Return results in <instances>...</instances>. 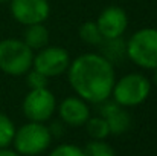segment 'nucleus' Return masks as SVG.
<instances>
[{
  "label": "nucleus",
  "instance_id": "f257e3e1",
  "mask_svg": "<svg viewBox=\"0 0 157 156\" xmlns=\"http://www.w3.org/2000/svg\"><path fill=\"white\" fill-rule=\"evenodd\" d=\"M67 70L72 89L84 101L98 104L111 95L114 69L101 54H82L70 61Z\"/></svg>",
  "mask_w": 157,
  "mask_h": 156
},
{
  "label": "nucleus",
  "instance_id": "f03ea898",
  "mask_svg": "<svg viewBox=\"0 0 157 156\" xmlns=\"http://www.w3.org/2000/svg\"><path fill=\"white\" fill-rule=\"evenodd\" d=\"M34 51L21 40L6 38L0 42V69L12 77L25 75L32 69Z\"/></svg>",
  "mask_w": 157,
  "mask_h": 156
},
{
  "label": "nucleus",
  "instance_id": "7ed1b4c3",
  "mask_svg": "<svg viewBox=\"0 0 157 156\" xmlns=\"http://www.w3.org/2000/svg\"><path fill=\"white\" fill-rule=\"evenodd\" d=\"M52 141V135L48 126L44 122H35L29 121L28 124L21 126L18 130H15L12 142L15 147V152L20 155L35 156L43 153Z\"/></svg>",
  "mask_w": 157,
  "mask_h": 156
},
{
  "label": "nucleus",
  "instance_id": "20e7f679",
  "mask_svg": "<svg viewBox=\"0 0 157 156\" xmlns=\"http://www.w3.org/2000/svg\"><path fill=\"white\" fill-rule=\"evenodd\" d=\"M127 57L144 69L157 67V29L144 28L136 31L127 42Z\"/></svg>",
  "mask_w": 157,
  "mask_h": 156
},
{
  "label": "nucleus",
  "instance_id": "39448f33",
  "mask_svg": "<svg viewBox=\"0 0 157 156\" xmlns=\"http://www.w3.org/2000/svg\"><path fill=\"white\" fill-rule=\"evenodd\" d=\"M151 92V84L140 74H128L114 81L111 95L121 107H133L142 104Z\"/></svg>",
  "mask_w": 157,
  "mask_h": 156
},
{
  "label": "nucleus",
  "instance_id": "423d86ee",
  "mask_svg": "<svg viewBox=\"0 0 157 156\" xmlns=\"http://www.w3.org/2000/svg\"><path fill=\"white\" fill-rule=\"evenodd\" d=\"M56 109L53 94L48 89H31L23 100V113L29 121L44 122L51 119Z\"/></svg>",
  "mask_w": 157,
  "mask_h": 156
},
{
  "label": "nucleus",
  "instance_id": "0eeeda50",
  "mask_svg": "<svg viewBox=\"0 0 157 156\" xmlns=\"http://www.w3.org/2000/svg\"><path fill=\"white\" fill-rule=\"evenodd\" d=\"M70 64V55L61 46H44L37 55H34L32 67L41 72L44 77H58L67 72Z\"/></svg>",
  "mask_w": 157,
  "mask_h": 156
},
{
  "label": "nucleus",
  "instance_id": "6e6552de",
  "mask_svg": "<svg viewBox=\"0 0 157 156\" xmlns=\"http://www.w3.org/2000/svg\"><path fill=\"white\" fill-rule=\"evenodd\" d=\"M11 12L18 23L29 26L44 23L49 17L51 6L48 0H11Z\"/></svg>",
  "mask_w": 157,
  "mask_h": 156
},
{
  "label": "nucleus",
  "instance_id": "1a4fd4ad",
  "mask_svg": "<svg viewBox=\"0 0 157 156\" xmlns=\"http://www.w3.org/2000/svg\"><path fill=\"white\" fill-rule=\"evenodd\" d=\"M96 25L102 38H116L122 37L128 26V17L125 11L119 6H108L99 14Z\"/></svg>",
  "mask_w": 157,
  "mask_h": 156
},
{
  "label": "nucleus",
  "instance_id": "9d476101",
  "mask_svg": "<svg viewBox=\"0 0 157 156\" xmlns=\"http://www.w3.org/2000/svg\"><path fill=\"white\" fill-rule=\"evenodd\" d=\"M58 113H59L61 121L66 122L67 126H72V127L84 126L87 122V119L90 118L89 106L79 97L64 98L58 107Z\"/></svg>",
  "mask_w": 157,
  "mask_h": 156
},
{
  "label": "nucleus",
  "instance_id": "9b49d317",
  "mask_svg": "<svg viewBox=\"0 0 157 156\" xmlns=\"http://www.w3.org/2000/svg\"><path fill=\"white\" fill-rule=\"evenodd\" d=\"M99 46H101V55L111 64L116 61H122V58L127 55V43L122 40V37L104 38L99 43Z\"/></svg>",
  "mask_w": 157,
  "mask_h": 156
},
{
  "label": "nucleus",
  "instance_id": "f8f14e48",
  "mask_svg": "<svg viewBox=\"0 0 157 156\" xmlns=\"http://www.w3.org/2000/svg\"><path fill=\"white\" fill-rule=\"evenodd\" d=\"M32 51H40L44 46H48L49 42V31L43 23L37 25H29L26 32H25V40H23Z\"/></svg>",
  "mask_w": 157,
  "mask_h": 156
},
{
  "label": "nucleus",
  "instance_id": "ddd939ff",
  "mask_svg": "<svg viewBox=\"0 0 157 156\" xmlns=\"http://www.w3.org/2000/svg\"><path fill=\"white\" fill-rule=\"evenodd\" d=\"M105 121L108 124L110 135H122L131 126V118H130L128 112L124 110L122 107H117L111 113H108L105 116Z\"/></svg>",
  "mask_w": 157,
  "mask_h": 156
},
{
  "label": "nucleus",
  "instance_id": "4468645a",
  "mask_svg": "<svg viewBox=\"0 0 157 156\" xmlns=\"http://www.w3.org/2000/svg\"><path fill=\"white\" fill-rule=\"evenodd\" d=\"M86 127H87L89 135H90L93 139H105V138L110 135L108 124H107L105 118H102V116L89 118L87 122H86Z\"/></svg>",
  "mask_w": 157,
  "mask_h": 156
},
{
  "label": "nucleus",
  "instance_id": "2eb2a0df",
  "mask_svg": "<svg viewBox=\"0 0 157 156\" xmlns=\"http://www.w3.org/2000/svg\"><path fill=\"white\" fill-rule=\"evenodd\" d=\"M79 37L87 43V45H99L104 38L99 32V28L96 22H86L79 28Z\"/></svg>",
  "mask_w": 157,
  "mask_h": 156
},
{
  "label": "nucleus",
  "instance_id": "dca6fc26",
  "mask_svg": "<svg viewBox=\"0 0 157 156\" xmlns=\"http://www.w3.org/2000/svg\"><path fill=\"white\" fill-rule=\"evenodd\" d=\"M86 156H116L113 147L107 144L104 139H93L90 141L86 149H84Z\"/></svg>",
  "mask_w": 157,
  "mask_h": 156
},
{
  "label": "nucleus",
  "instance_id": "f3484780",
  "mask_svg": "<svg viewBox=\"0 0 157 156\" xmlns=\"http://www.w3.org/2000/svg\"><path fill=\"white\" fill-rule=\"evenodd\" d=\"M14 133H15L14 122H12L5 113L0 112V149L8 147V146L12 142Z\"/></svg>",
  "mask_w": 157,
  "mask_h": 156
},
{
  "label": "nucleus",
  "instance_id": "a211bd4d",
  "mask_svg": "<svg viewBox=\"0 0 157 156\" xmlns=\"http://www.w3.org/2000/svg\"><path fill=\"white\" fill-rule=\"evenodd\" d=\"M26 81L29 89H43L48 87V77H44L41 72L35 69H29L26 72Z\"/></svg>",
  "mask_w": 157,
  "mask_h": 156
},
{
  "label": "nucleus",
  "instance_id": "6ab92c4d",
  "mask_svg": "<svg viewBox=\"0 0 157 156\" xmlns=\"http://www.w3.org/2000/svg\"><path fill=\"white\" fill-rule=\"evenodd\" d=\"M49 156H86L84 150H81L78 146L73 144H61L58 147H55Z\"/></svg>",
  "mask_w": 157,
  "mask_h": 156
},
{
  "label": "nucleus",
  "instance_id": "aec40b11",
  "mask_svg": "<svg viewBox=\"0 0 157 156\" xmlns=\"http://www.w3.org/2000/svg\"><path fill=\"white\" fill-rule=\"evenodd\" d=\"M0 156H21V155L18 152H15V150H9V149L3 147V149H0Z\"/></svg>",
  "mask_w": 157,
  "mask_h": 156
},
{
  "label": "nucleus",
  "instance_id": "412c9836",
  "mask_svg": "<svg viewBox=\"0 0 157 156\" xmlns=\"http://www.w3.org/2000/svg\"><path fill=\"white\" fill-rule=\"evenodd\" d=\"M153 70H154V74H153V81H154V84L157 86V67H154Z\"/></svg>",
  "mask_w": 157,
  "mask_h": 156
},
{
  "label": "nucleus",
  "instance_id": "4be33fe9",
  "mask_svg": "<svg viewBox=\"0 0 157 156\" xmlns=\"http://www.w3.org/2000/svg\"><path fill=\"white\" fill-rule=\"evenodd\" d=\"M6 2H11V0H0V3H6Z\"/></svg>",
  "mask_w": 157,
  "mask_h": 156
}]
</instances>
